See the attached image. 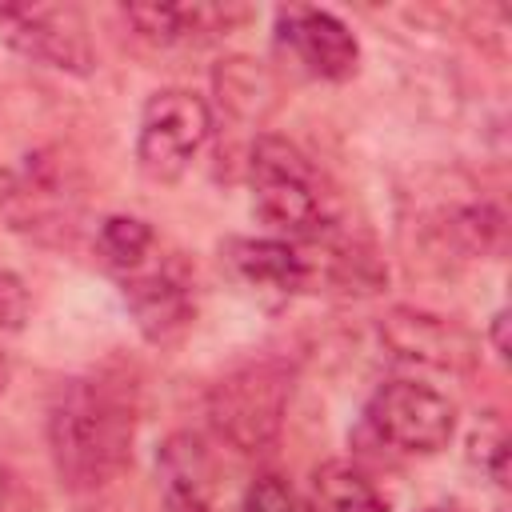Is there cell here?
I'll list each match as a JSON object with an SVG mask.
<instances>
[{
	"label": "cell",
	"mask_w": 512,
	"mask_h": 512,
	"mask_svg": "<svg viewBox=\"0 0 512 512\" xmlns=\"http://www.w3.org/2000/svg\"><path fill=\"white\" fill-rule=\"evenodd\" d=\"M48 456L72 496L108 492L132 464L136 408L104 376H68L48 400Z\"/></svg>",
	"instance_id": "1"
},
{
	"label": "cell",
	"mask_w": 512,
	"mask_h": 512,
	"mask_svg": "<svg viewBox=\"0 0 512 512\" xmlns=\"http://www.w3.org/2000/svg\"><path fill=\"white\" fill-rule=\"evenodd\" d=\"M248 188L256 216L280 236L296 244H312L336 228L332 196L324 188L320 168L284 136H256L248 152Z\"/></svg>",
	"instance_id": "2"
},
{
	"label": "cell",
	"mask_w": 512,
	"mask_h": 512,
	"mask_svg": "<svg viewBox=\"0 0 512 512\" xmlns=\"http://www.w3.org/2000/svg\"><path fill=\"white\" fill-rule=\"evenodd\" d=\"M288 400H292V368L272 356L248 360L224 372L208 388V424L228 448L244 456H260L280 440Z\"/></svg>",
	"instance_id": "3"
},
{
	"label": "cell",
	"mask_w": 512,
	"mask_h": 512,
	"mask_svg": "<svg viewBox=\"0 0 512 512\" xmlns=\"http://www.w3.org/2000/svg\"><path fill=\"white\" fill-rule=\"evenodd\" d=\"M212 136V108L192 88H160L136 124V164L152 180H176Z\"/></svg>",
	"instance_id": "4"
},
{
	"label": "cell",
	"mask_w": 512,
	"mask_h": 512,
	"mask_svg": "<svg viewBox=\"0 0 512 512\" xmlns=\"http://www.w3.org/2000/svg\"><path fill=\"white\" fill-rule=\"evenodd\" d=\"M372 436L404 456H436L456 436V404L420 380H388L364 408Z\"/></svg>",
	"instance_id": "5"
},
{
	"label": "cell",
	"mask_w": 512,
	"mask_h": 512,
	"mask_svg": "<svg viewBox=\"0 0 512 512\" xmlns=\"http://www.w3.org/2000/svg\"><path fill=\"white\" fill-rule=\"evenodd\" d=\"M0 40L44 68L88 76L96 68V48L88 20L72 4H12L0 8Z\"/></svg>",
	"instance_id": "6"
},
{
	"label": "cell",
	"mask_w": 512,
	"mask_h": 512,
	"mask_svg": "<svg viewBox=\"0 0 512 512\" xmlns=\"http://www.w3.org/2000/svg\"><path fill=\"white\" fill-rule=\"evenodd\" d=\"M380 344L408 364H424L436 372H468L480 360V340L456 316H440L428 308L396 304L376 324Z\"/></svg>",
	"instance_id": "7"
},
{
	"label": "cell",
	"mask_w": 512,
	"mask_h": 512,
	"mask_svg": "<svg viewBox=\"0 0 512 512\" xmlns=\"http://www.w3.org/2000/svg\"><path fill=\"white\" fill-rule=\"evenodd\" d=\"M276 40L316 80H348L360 64L356 32L328 8H308V4L276 8Z\"/></svg>",
	"instance_id": "8"
},
{
	"label": "cell",
	"mask_w": 512,
	"mask_h": 512,
	"mask_svg": "<svg viewBox=\"0 0 512 512\" xmlns=\"http://www.w3.org/2000/svg\"><path fill=\"white\" fill-rule=\"evenodd\" d=\"M120 292L148 344H172L192 328L196 296H192V284L172 264L128 272Z\"/></svg>",
	"instance_id": "9"
},
{
	"label": "cell",
	"mask_w": 512,
	"mask_h": 512,
	"mask_svg": "<svg viewBox=\"0 0 512 512\" xmlns=\"http://www.w3.org/2000/svg\"><path fill=\"white\" fill-rule=\"evenodd\" d=\"M252 12L240 4H132L124 8V20L160 48H184V44H212L236 32Z\"/></svg>",
	"instance_id": "10"
},
{
	"label": "cell",
	"mask_w": 512,
	"mask_h": 512,
	"mask_svg": "<svg viewBox=\"0 0 512 512\" xmlns=\"http://www.w3.org/2000/svg\"><path fill=\"white\" fill-rule=\"evenodd\" d=\"M224 260L252 288L280 292V296L312 292V252H308V244L280 240V236H232L224 244Z\"/></svg>",
	"instance_id": "11"
},
{
	"label": "cell",
	"mask_w": 512,
	"mask_h": 512,
	"mask_svg": "<svg viewBox=\"0 0 512 512\" xmlns=\"http://www.w3.org/2000/svg\"><path fill=\"white\" fill-rule=\"evenodd\" d=\"M424 228L428 236L464 256V260H476V256H500L504 252V232H508V220H504V208L484 200V196H464V200H436L428 212H424Z\"/></svg>",
	"instance_id": "12"
},
{
	"label": "cell",
	"mask_w": 512,
	"mask_h": 512,
	"mask_svg": "<svg viewBox=\"0 0 512 512\" xmlns=\"http://www.w3.org/2000/svg\"><path fill=\"white\" fill-rule=\"evenodd\" d=\"M156 480L168 512H212L216 504L212 456L196 432H172L156 448Z\"/></svg>",
	"instance_id": "13"
},
{
	"label": "cell",
	"mask_w": 512,
	"mask_h": 512,
	"mask_svg": "<svg viewBox=\"0 0 512 512\" xmlns=\"http://www.w3.org/2000/svg\"><path fill=\"white\" fill-rule=\"evenodd\" d=\"M312 492L324 512H392L388 496L352 460H324L312 472Z\"/></svg>",
	"instance_id": "14"
},
{
	"label": "cell",
	"mask_w": 512,
	"mask_h": 512,
	"mask_svg": "<svg viewBox=\"0 0 512 512\" xmlns=\"http://www.w3.org/2000/svg\"><path fill=\"white\" fill-rule=\"evenodd\" d=\"M212 80H216L220 100H224L236 116H244V120H260V116L272 108L276 84H272V76L260 68V60L228 56V60H220V64H216Z\"/></svg>",
	"instance_id": "15"
},
{
	"label": "cell",
	"mask_w": 512,
	"mask_h": 512,
	"mask_svg": "<svg viewBox=\"0 0 512 512\" xmlns=\"http://www.w3.org/2000/svg\"><path fill=\"white\" fill-rule=\"evenodd\" d=\"M152 244H156V236H152L148 220L128 216V212H112V216H104L100 228H96V252H100V260H104L112 272H120V276L140 272L144 260H148V252H152Z\"/></svg>",
	"instance_id": "16"
},
{
	"label": "cell",
	"mask_w": 512,
	"mask_h": 512,
	"mask_svg": "<svg viewBox=\"0 0 512 512\" xmlns=\"http://www.w3.org/2000/svg\"><path fill=\"white\" fill-rule=\"evenodd\" d=\"M468 456L496 488H508V428L496 412H484L476 420V428L468 436Z\"/></svg>",
	"instance_id": "17"
},
{
	"label": "cell",
	"mask_w": 512,
	"mask_h": 512,
	"mask_svg": "<svg viewBox=\"0 0 512 512\" xmlns=\"http://www.w3.org/2000/svg\"><path fill=\"white\" fill-rule=\"evenodd\" d=\"M240 512H316L284 476L276 472H260L244 496H240Z\"/></svg>",
	"instance_id": "18"
},
{
	"label": "cell",
	"mask_w": 512,
	"mask_h": 512,
	"mask_svg": "<svg viewBox=\"0 0 512 512\" xmlns=\"http://www.w3.org/2000/svg\"><path fill=\"white\" fill-rule=\"evenodd\" d=\"M28 312H32V300H28L24 280L16 272L0 268V340L16 336L28 324Z\"/></svg>",
	"instance_id": "19"
},
{
	"label": "cell",
	"mask_w": 512,
	"mask_h": 512,
	"mask_svg": "<svg viewBox=\"0 0 512 512\" xmlns=\"http://www.w3.org/2000/svg\"><path fill=\"white\" fill-rule=\"evenodd\" d=\"M0 512H36V500L28 496L20 476L8 472L4 464H0Z\"/></svg>",
	"instance_id": "20"
},
{
	"label": "cell",
	"mask_w": 512,
	"mask_h": 512,
	"mask_svg": "<svg viewBox=\"0 0 512 512\" xmlns=\"http://www.w3.org/2000/svg\"><path fill=\"white\" fill-rule=\"evenodd\" d=\"M504 328H508V312L500 308V312L492 316V324H488V340H492L496 360H508V340H504Z\"/></svg>",
	"instance_id": "21"
},
{
	"label": "cell",
	"mask_w": 512,
	"mask_h": 512,
	"mask_svg": "<svg viewBox=\"0 0 512 512\" xmlns=\"http://www.w3.org/2000/svg\"><path fill=\"white\" fill-rule=\"evenodd\" d=\"M4 388H8V356L0 352V396H4Z\"/></svg>",
	"instance_id": "22"
},
{
	"label": "cell",
	"mask_w": 512,
	"mask_h": 512,
	"mask_svg": "<svg viewBox=\"0 0 512 512\" xmlns=\"http://www.w3.org/2000/svg\"><path fill=\"white\" fill-rule=\"evenodd\" d=\"M424 512H456V508H444V504H440V508H424Z\"/></svg>",
	"instance_id": "23"
},
{
	"label": "cell",
	"mask_w": 512,
	"mask_h": 512,
	"mask_svg": "<svg viewBox=\"0 0 512 512\" xmlns=\"http://www.w3.org/2000/svg\"><path fill=\"white\" fill-rule=\"evenodd\" d=\"M104 512H108V508H104Z\"/></svg>",
	"instance_id": "24"
}]
</instances>
